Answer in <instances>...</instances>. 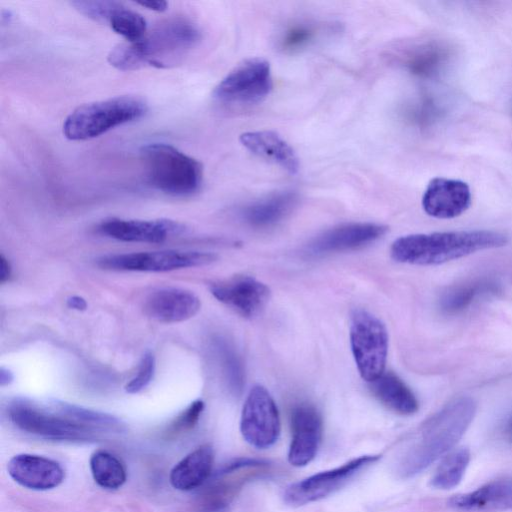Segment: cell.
Wrapping results in <instances>:
<instances>
[{"label": "cell", "mask_w": 512, "mask_h": 512, "mask_svg": "<svg viewBox=\"0 0 512 512\" xmlns=\"http://www.w3.org/2000/svg\"><path fill=\"white\" fill-rule=\"evenodd\" d=\"M200 38L198 27L191 21L170 18L156 24L140 40L118 44L110 50L107 60L121 71L170 68L181 63Z\"/></svg>", "instance_id": "6da1fadb"}, {"label": "cell", "mask_w": 512, "mask_h": 512, "mask_svg": "<svg viewBox=\"0 0 512 512\" xmlns=\"http://www.w3.org/2000/svg\"><path fill=\"white\" fill-rule=\"evenodd\" d=\"M476 407L473 398L459 396L428 419L399 463L400 476L417 475L453 448L471 424Z\"/></svg>", "instance_id": "7a4b0ae2"}, {"label": "cell", "mask_w": 512, "mask_h": 512, "mask_svg": "<svg viewBox=\"0 0 512 512\" xmlns=\"http://www.w3.org/2000/svg\"><path fill=\"white\" fill-rule=\"evenodd\" d=\"M507 242L506 235L492 230L411 234L396 239L390 254L399 263L438 265L477 251L502 247Z\"/></svg>", "instance_id": "3957f363"}, {"label": "cell", "mask_w": 512, "mask_h": 512, "mask_svg": "<svg viewBox=\"0 0 512 512\" xmlns=\"http://www.w3.org/2000/svg\"><path fill=\"white\" fill-rule=\"evenodd\" d=\"M140 157L148 182L165 194L188 196L202 183L201 163L170 144H146Z\"/></svg>", "instance_id": "277c9868"}, {"label": "cell", "mask_w": 512, "mask_h": 512, "mask_svg": "<svg viewBox=\"0 0 512 512\" xmlns=\"http://www.w3.org/2000/svg\"><path fill=\"white\" fill-rule=\"evenodd\" d=\"M147 110L145 100L134 95L86 103L66 117L63 134L73 141L92 139L114 127L142 118Z\"/></svg>", "instance_id": "5b68a950"}, {"label": "cell", "mask_w": 512, "mask_h": 512, "mask_svg": "<svg viewBox=\"0 0 512 512\" xmlns=\"http://www.w3.org/2000/svg\"><path fill=\"white\" fill-rule=\"evenodd\" d=\"M8 415L20 430L47 440L92 442L100 434L97 430L63 415L51 404L43 407L25 399H16L10 404Z\"/></svg>", "instance_id": "8992f818"}, {"label": "cell", "mask_w": 512, "mask_h": 512, "mask_svg": "<svg viewBox=\"0 0 512 512\" xmlns=\"http://www.w3.org/2000/svg\"><path fill=\"white\" fill-rule=\"evenodd\" d=\"M350 346L360 376L371 383L385 372L388 333L374 314L356 309L351 315Z\"/></svg>", "instance_id": "52a82bcc"}, {"label": "cell", "mask_w": 512, "mask_h": 512, "mask_svg": "<svg viewBox=\"0 0 512 512\" xmlns=\"http://www.w3.org/2000/svg\"><path fill=\"white\" fill-rule=\"evenodd\" d=\"M272 87L269 62L254 57L231 70L214 88L213 98L227 105L254 104L266 98Z\"/></svg>", "instance_id": "ba28073f"}, {"label": "cell", "mask_w": 512, "mask_h": 512, "mask_svg": "<svg viewBox=\"0 0 512 512\" xmlns=\"http://www.w3.org/2000/svg\"><path fill=\"white\" fill-rule=\"evenodd\" d=\"M217 256L203 251L159 250L105 255L97 259L102 269L113 271L166 272L205 266Z\"/></svg>", "instance_id": "9c48e42d"}, {"label": "cell", "mask_w": 512, "mask_h": 512, "mask_svg": "<svg viewBox=\"0 0 512 512\" xmlns=\"http://www.w3.org/2000/svg\"><path fill=\"white\" fill-rule=\"evenodd\" d=\"M280 430L279 411L271 394L262 385L253 386L241 412L242 437L251 446L266 449L278 440Z\"/></svg>", "instance_id": "30bf717a"}, {"label": "cell", "mask_w": 512, "mask_h": 512, "mask_svg": "<svg viewBox=\"0 0 512 512\" xmlns=\"http://www.w3.org/2000/svg\"><path fill=\"white\" fill-rule=\"evenodd\" d=\"M380 458V455H362L336 468L316 473L289 485L283 499L290 506H302L321 500L339 490L362 469Z\"/></svg>", "instance_id": "8fae6325"}, {"label": "cell", "mask_w": 512, "mask_h": 512, "mask_svg": "<svg viewBox=\"0 0 512 512\" xmlns=\"http://www.w3.org/2000/svg\"><path fill=\"white\" fill-rule=\"evenodd\" d=\"M210 290L218 301L249 318L260 313L270 298L268 286L250 276H235L216 282Z\"/></svg>", "instance_id": "7c38bea8"}, {"label": "cell", "mask_w": 512, "mask_h": 512, "mask_svg": "<svg viewBox=\"0 0 512 512\" xmlns=\"http://www.w3.org/2000/svg\"><path fill=\"white\" fill-rule=\"evenodd\" d=\"M292 437L288 461L295 467L309 464L316 456L323 433L320 413L311 405L295 407L291 414Z\"/></svg>", "instance_id": "4fadbf2b"}, {"label": "cell", "mask_w": 512, "mask_h": 512, "mask_svg": "<svg viewBox=\"0 0 512 512\" xmlns=\"http://www.w3.org/2000/svg\"><path fill=\"white\" fill-rule=\"evenodd\" d=\"M98 231L110 238L136 243H162L184 231V226L170 219L111 218L98 226Z\"/></svg>", "instance_id": "5bb4252c"}, {"label": "cell", "mask_w": 512, "mask_h": 512, "mask_svg": "<svg viewBox=\"0 0 512 512\" xmlns=\"http://www.w3.org/2000/svg\"><path fill=\"white\" fill-rule=\"evenodd\" d=\"M471 204V192L461 180L437 177L426 187L422 207L431 217L451 219L465 212Z\"/></svg>", "instance_id": "9a60e30c"}, {"label": "cell", "mask_w": 512, "mask_h": 512, "mask_svg": "<svg viewBox=\"0 0 512 512\" xmlns=\"http://www.w3.org/2000/svg\"><path fill=\"white\" fill-rule=\"evenodd\" d=\"M7 472L22 487L37 491L58 487L65 477L57 461L26 453L13 456L7 464Z\"/></svg>", "instance_id": "2e32d148"}, {"label": "cell", "mask_w": 512, "mask_h": 512, "mask_svg": "<svg viewBox=\"0 0 512 512\" xmlns=\"http://www.w3.org/2000/svg\"><path fill=\"white\" fill-rule=\"evenodd\" d=\"M387 230L386 226L376 223L343 224L318 236L309 250L319 255L358 249L378 240Z\"/></svg>", "instance_id": "e0dca14e"}, {"label": "cell", "mask_w": 512, "mask_h": 512, "mask_svg": "<svg viewBox=\"0 0 512 512\" xmlns=\"http://www.w3.org/2000/svg\"><path fill=\"white\" fill-rule=\"evenodd\" d=\"M199 298L191 291L165 287L151 292L144 301V311L152 319L163 323L186 321L197 314Z\"/></svg>", "instance_id": "ac0fdd59"}, {"label": "cell", "mask_w": 512, "mask_h": 512, "mask_svg": "<svg viewBox=\"0 0 512 512\" xmlns=\"http://www.w3.org/2000/svg\"><path fill=\"white\" fill-rule=\"evenodd\" d=\"M448 506L458 512H497L512 509V479L491 481L478 489L457 494Z\"/></svg>", "instance_id": "d6986e66"}, {"label": "cell", "mask_w": 512, "mask_h": 512, "mask_svg": "<svg viewBox=\"0 0 512 512\" xmlns=\"http://www.w3.org/2000/svg\"><path fill=\"white\" fill-rule=\"evenodd\" d=\"M239 140L248 151L278 164L287 172L295 174L298 171L299 160L295 151L276 132H244Z\"/></svg>", "instance_id": "ffe728a7"}, {"label": "cell", "mask_w": 512, "mask_h": 512, "mask_svg": "<svg viewBox=\"0 0 512 512\" xmlns=\"http://www.w3.org/2000/svg\"><path fill=\"white\" fill-rule=\"evenodd\" d=\"M214 452L205 444L190 452L171 470V485L180 491H191L202 486L211 476Z\"/></svg>", "instance_id": "44dd1931"}, {"label": "cell", "mask_w": 512, "mask_h": 512, "mask_svg": "<svg viewBox=\"0 0 512 512\" xmlns=\"http://www.w3.org/2000/svg\"><path fill=\"white\" fill-rule=\"evenodd\" d=\"M374 396L388 409L400 415H412L419 404L411 389L393 372H384L370 383Z\"/></svg>", "instance_id": "7402d4cb"}, {"label": "cell", "mask_w": 512, "mask_h": 512, "mask_svg": "<svg viewBox=\"0 0 512 512\" xmlns=\"http://www.w3.org/2000/svg\"><path fill=\"white\" fill-rule=\"evenodd\" d=\"M296 203L297 195L294 192L276 193L247 206L242 217L253 227H268L281 221Z\"/></svg>", "instance_id": "603a6c76"}, {"label": "cell", "mask_w": 512, "mask_h": 512, "mask_svg": "<svg viewBox=\"0 0 512 512\" xmlns=\"http://www.w3.org/2000/svg\"><path fill=\"white\" fill-rule=\"evenodd\" d=\"M450 56L446 45L430 41L408 49L403 56V65L415 76L428 78L436 75Z\"/></svg>", "instance_id": "cb8c5ba5"}, {"label": "cell", "mask_w": 512, "mask_h": 512, "mask_svg": "<svg viewBox=\"0 0 512 512\" xmlns=\"http://www.w3.org/2000/svg\"><path fill=\"white\" fill-rule=\"evenodd\" d=\"M94 481L102 488L116 490L126 481V470L120 460L107 451H96L90 458Z\"/></svg>", "instance_id": "d4e9b609"}, {"label": "cell", "mask_w": 512, "mask_h": 512, "mask_svg": "<svg viewBox=\"0 0 512 512\" xmlns=\"http://www.w3.org/2000/svg\"><path fill=\"white\" fill-rule=\"evenodd\" d=\"M470 461L467 448H459L446 455L431 477L430 485L436 489L449 490L462 480Z\"/></svg>", "instance_id": "484cf974"}, {"label": "cell", "mask_w": 512, "mask_h": 512, "mask_svg": "<svg viewBox=\"0 0 512 512\" xmlns=\"http://www.w3.org/2000/svg\"><path fill=\"white\" fill-rule=\"evenodd\" d=\"M51 405L68 418L89 426L100 433L123 430V424L113 415L60 401H54Z\"/></svg>", "instance_id": "4316f807"}, {"label": "cell", "mask_w": 512, "mask_h": 512, "mask_svg": "<svg viewBox=\"0 0 512 512\" xmlns=\"http://www.w3.org/2000/svg\"><path fill=\"white\" fill-rule=\"evenodd\" d=\"M495 290L494 283L483 280L453 286L441 296L440 306L446 313H457L467 308L480 295Z\"/></svg>", "instance_id": "83f0119b"}, {"label": "cell", "mask_w": 512, "mask_h": 512, "mask_svg": "<svg viewBox=\"0 0 512 512\" xmlns=\"http://www.w3.org/2000/svg\"><path fill=\"white\" fill-rule=\"evenodd\" d=\"M108 23L115 33L124 37L128 42L140 40L147 32V23L144 17L121 3L113 11Z\"/></svg>", "instance_id": "f1b7e54d"}, {"label": "cell", "mask_w": 512, "mask_h": 512, "mask_svg": "<svg viewBox=\"0 0 512 512\" xmlns=\"http://www.w3.org/2000/svg\"><path fill=\"white\" fill-rule=\"evenodd\" d=\"M217 348L229 386L231 390L238 393L241 391L244 382L241 362L225 342H220Z\"/></svg>", "instance_id": "f546056e"}, {"label": "cell", "mask_w": 512, "mask_h": 512, "mask_svg": "<svg viewBox=\"0 0 512 512\" xmlns=\"http://www.w3.org/2000/svg\"><path fill=\"white\" fill-rule=\"evenodd\" d=\"M155 357L147 351L142 356L135 376L125 385L129 394H137L144 390L152 381L155 373Z\"/></svg>", "instance_id": "4dcf8cb0"}, {"label": "cell", "mask_w": 512, "mask_h": 512, "mask_svg": "<svg viewBox=\"0 0 512 512\" xmlns=\"http://www.w3.org/2000/svg\"><path fill=\"white\" fill-rule=\"evenodd\" d=\"M120 3L114 1H73L71 5L81 14L98 22H108Z\"/></svg>", "instance_id": "1f68e13d"}, {"label": "cell", "mask_w": 512, "mask_h": 512, "mask_svg": "<svg viewBox=\"0 0 512 512\" xmlns=\"http://www.w3.org/2000/svg\"><path fill=\"white\" fill-rule=\"evenodd\" d=\"M204 402L195 400L171 423L168 433L175 435L192 429L198 422L203 410Z\"/></svg>", "instance_id": "d6a6232c"}, {"label": "cell", "mask_w": 512, "mask_h": 512, "mask_svg": "<svg viewBox=\"0 0 512 512\" xmlns=\"http://www.w3.org/2000/svg\"><path fill=\"white\" fill-rule=\"evenodd\" d=\"M315 31L305 24L294 25L284 32L280 40L284 50H297L306 46L314 37Z\"/></svg>", "instance_id": "836d02e7"}, {"label": "cell", "mask_w": 512, "mask_h": 512, "mask_svg": "<svg viewBox=\"0 0 512 512\" xmlns=\"http://www.w3.org/2000/svg\"><path fill=\"white\" fill-rule=\"evenodd\" d=\"M437 112V108L431 100H423L413 111V114L418 123L428 124L436 117Z\"/></svg>", "instance_id": "e575fe53"}, {"label": "cell", "mask_w": 512, "mask_h": 512, "mask_svg": "<svg viewBox=\"0 0 512 512\" xmlns=\"http://www.w3.org/2000/svg\"><path fill=\"white\" fill-rule=\"evenodd\" d=\"M67 306L71 309L82 311L87 308V302L83 297L73 295L67 299Z\"/></svg>", "instance_id": "d590c367"}, {"label": "cell", "mask_w": 512, "mask_h": 512, "mask_svg": "<svg viewBox=\"0 0 512 512\" xmlns=\"http://www.w3.org/2000/svg\"><path fill=\"white\" fill-rule=\"evenodd\" d=\"M11 275V266L3 254L0 256V282L4 283Z\"/></svg>", "instance_id": "8d00e7d4"}, {"label": "cell", "mask_w": 512, "mask_h": 512, "mask_svg": "<svg viewBox=\"0 0 512 512\" xmlns=\"http://www.w3.org/2000/svg\"><path fill=\"white\" fill-rule=\"evenodd\" d=\"M137 4L156 12H163L167 9V2L165 1H141Z\"/></svg>", "instance_id": "74e56055"}, {"label": "cell", "mask_w": 512, "mask_h": 512, "mask_svg": "<svg viewBox=\"0 0 512 512\" xmlns=\"http://www.w3.org/2000/svg\"><path fill=\"white\" fill-rule=\"evenodd\" d=\"M13 381V373L8 369L1 368L0 369V385L5 386L10 384Z\"/></svg>", "instance_id": "f35d334b"}]
</instances>
